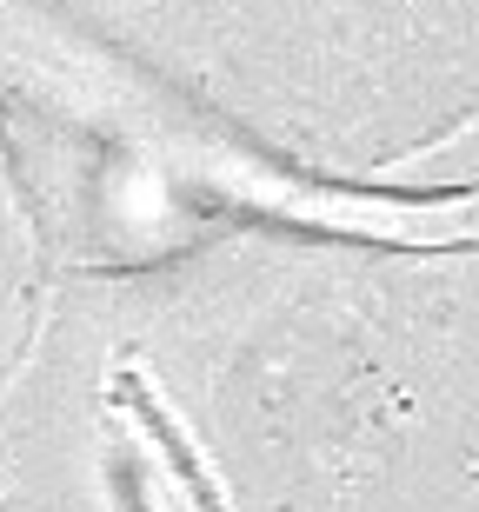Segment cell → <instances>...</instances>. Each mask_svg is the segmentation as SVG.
<instances>
[{
  "label": "cell",
  "instance_id": "obj_1",
  "mask_svg": "<svg viewBox=\"0 0 479 512\" xmlns=\"http://www.w3.org/2000/svg\"><path fill=\"white\" fill-rule=\"evenodd\" d=\"M134 406H140V413H147V426H154V439H160V446H167V459H173V473H180V486H187V493L200 499V512H220V499L207 493V479H200V466H193V453H187V446H180V433H173L167 419H160L154 406H147V393H140V386H134Z\"/></svg>",
  "mask_w": 479,
  "mask_h": 512
}]
</instances>
